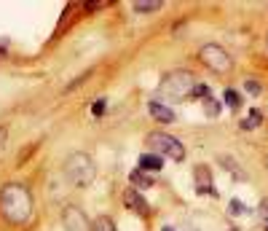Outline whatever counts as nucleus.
Masks as SVG:
<instances>
[{
	"label": "nucleus",
	"mask_w": 268,
	"mask_h": 231,
	"mask_svg": "<svg viewBox=\"0 0 268 231\" xmlns=\"http://www.w3.org/2000/svg\"><path fill=\"white\" fill-rule=\"evenodd\" d=\"M0 215H3L14 226H22V223L30 220L33 215V196H30L27 186H19V183H9L3 191H0Z\"/></svg>",
	"instance_id": "f257e3e1"
},
{
	"label": "nucleus",
	"mask_w": 268,
	"mask_h": 231,
	"mask_svg": "<svg viewBox=\"0 0 268 231\" xmlns=\"http://www.w3.org/2000/svg\"><path fill=\"white\" fill-rule=\"evenodd\" d=\"M62 172H65V180L70 183V186L75 188H86L91 186L94 178H97V164H94L91 156H86V153H70L65 167H62Z\"/></svg>",
	"instance_id": "f03ea898"
},
{
	"label": "nucleus",
	"mask_w": 268,
	"mask_h": 231,
	"mask_svg": "<svg viewBox=\"0 0 268 231\" xmlns=\"http://www.w3.org/2000/svg\"><path fill=\"white\" fill-rule=\"evenodd\" d=\"M148 148H151V153H156V156H169L172 161H183L185 159L183 143H180L177 137H172V135H164V132L148 135Z\"/></svg>",
	"instance_id": "7ed1b4c3"
},
{
	"label": "nucleus",
	"mask_w": 268,
	"mask_h": 231,
	"mask_svg": "<svg viewBox=\"0 0 268 231\" xmlns=\"http://www.w3.org/2000/svg\"><path fill=\"white\" fill-rule=\"evenodd\" d=\"M193 86H196V78L188 70H172L167 78H164V83H161V89L167 91L169 97H175V99L191 97L193 94Z\"/></svg>",
	"instance_id": "20e7f679"
},
{
	"label": "nucleus",
	"mask_w": 268,
	"mask_h": 231,
	"mask_svg": "<svg viewBox=\"0 0 268 231\" xmlns=\"http://www.w3.org/2000/svg\"><path fill=\"white\" fill-rule=\"evenodd\" d=\"M199 59L209 67V70H215V73H228V70H231V54H228L223 46H217V43L201 46Z\"/></svg>",
	"instance_id": "39448f33"
},
{
	"label": "nucleus",
	"mask_w": 268,
	"mask_h": 231,
	"mask_svg": "<svg viewBox=\"0 0 268 231\" xmlns=\"http://www.w3.org/2000/svg\"><path fill=\"white\" fill-rule=\"evenodd\" d=\"M62 223H65L67 231H91L89 223H86V215L78 210V207H65V212H62Z\"/></svg>",
	"instance_id": "423d86ee"
},
{
	"label": "nucleus",
	"mask_w": 268,
	"mask_h": 231,
	"mask_svg": "<svg viewBox=\"0 0 268 231\" xmlns=\"http://www.w3.org/2000/svg\"><path fill=\"white\" fill-rule=\"evenodd\" d=\"M123 202L129 210H134L137 215H148V202L143 199V194H140L137 188H126L123 191Z\"/></svg>",
	"instance_id": "0eeeda50"
},
{
	"label": "nucleus",
	"mask_w": 268,
	"mask_h": 231,
	"mask_svg": "<svg viewBox=\"0 0 268 231\" xmlns=\"http://www.w3.org/2000/svg\"><path fill=\"white\" fill-rule=\"evenodd\" d=\"M148 113H151L156 121H161V124H169V121H175V113H172V107H167L164 102H159V99H151V102H148Z\"/></svg>",
	"instance_id": "6e6552de"
},
{
	"label": "nucleus",
	"mask_w": 268,
	"mask_h": 231,
	"mask_svg": "<svg viewBox=\"0 0 268 231\" xmlns=\"http://www.w3.org/2000/svg\"><path fill=\"white\" fill-rule=\"evenodd\" d=\"M161 167H164V159L156 156V153H143V156H140V169H143V172H148V175L159 172Z\"/></svg>",
	"instance_id": "1a4fd4ad"
},
{
	"label": "nucleus",
	"mask_w": 268,
	"mask_h": 231,
	"mask_svg": "<svg viewBox=\"0 0 268 231\" xmlns=\"http://www.w3.org/2000/svg\"><path fill=\"white\" fill-rule=\"evenodd\" d=\"M196 180H199V194L217 196V191L209 186V169L207 167H196Z\"/></svg>",
	"instance_id": "9d476101"
},
{
	"label": "nucleus",
	"mask_w": 268,
	"mask_h": 231,
	"mask_svg": "<svg viewBox=\"0 0 268 231\" xmlns=\"http://www.w3.org/2000/svg\"><path fill=\"white\" fill-rule=\"evenodd\" d=\"M129 180L134 183V186H151V183H153V178H151L148 172H143V169H134Z\"/></svg>",
	"instance_id": "9b49d317"
},
{
	"label": "nucleus",
	"mask_w": 268,
	"mask_h": 231,
	"mask_svg": "<svg viewBox=\"0 0 268 231\" xmlns=\"http://www.w3.org/2000/svg\"><path fill=\"white\" fill-rule=\"evenodd\" d=\"M260 121H263V116H260L257 110H252L247 119L241 121V129H255V127H260Z\"/></svg>",
	"instance_id": "f8f14e48"
},
{
	"label": "nucleus",
	"mask_w": 268,
	"mask_h": 231,
	"mask_svg": "<svg viewBox=\"0 0 268 231\" xmlns=\"http://www.w3.org/2000/svg\"><path fill=\"white\" fill-rule=\"evenodd\" d=\"M91 231H118V228H115V223L110 218H97V220H94V226H91Z\"/></svg>",
	"instance_id": "ddd939ff"
},
{
	"label": "nucleus",
	"mask_w": 268,
	"mask_h": 231,
	"mask_svg": "<svg viewBox=\"0 0 268 231\" xmlns=\"http://www.w3.org/2000/svg\"><path fill=\"white\" fill-rule=\"evenodd\" d=\"M225 102H228V107L239 110V107H241V94H239V91H233V89H228L225 91Z\"/></svg>",
	"instance_id": "4468645a"
},
{
	"label": "nucleus",
	"mask_w": 268,
	"mask_h": 231,
	"mask_svg": "<svg viewBox=\"0 0 268 231\" xmlns=\"http://www.w3.org/2000/svg\"><path fill=\"white\" fill-rule=\"evenodd\" d=\"M161 3H134V11L137 14H151V11H159Z\"/></svg>",
	"instance_id": "2eb2a0df"
},
{
	"label": "nucleus",
	"mask_w": 268,
	"mask_h": 231,
	"mask_svg": "<svg viewBox=\"0 0 268 231\" xmlns=\"http://www.w3.org/2000/svg\"><path fill=\"white\" fill-rule=\"evenodd\" d=\"M204 110H207V116H217L220 113V102L217 99H207V102H204Z\"/></svg>",
	"instance_id": "dca6fc26"
},
{
	"label": "nucleus",
	"mask_w": 268,
	"mask_h": 231,
	"mask_svg": "<svg viewBox=\"0 0 268 231\" xmlns=\"http://www.w3.org/2000/svg\"><path fill=\"white\" fill-rule=\"evenodd\" d=\"M228 210H231V215H244V212H247V207H244L239 199H233V202L228 204Z\"/></svg>",
	"instance_id": "f3484780"
},
{
	"label": "nucleus",
	"mask_w": 268,
	"mask_h": 231,
	"mask_svg": "<svg viewBox=\"0 0 268 231\" xmlns=\"http://www.w3.org/2000/svg\"><path fill=\"white\" fill-rule=\"evenodd\" d=\"M244 89H247L249 94H263V86H260L257 81H244Z\"/></svg>",
	"instance_id": "a211bd4d"
},
{
	"label": "nucleus",
	"mask_w": 268,
	"mask_h": 231,
	"mask_svg": "<svg viewBox=\"0 0 268 231\" xmlns=\"http://www.w3.org/2000/svg\"><path fill=\"white\" fill-rule=\"evenodd\" d=\"M105 107H107L105 99H97V102L91 105V113H94V116H102V113H105Z\"/></svg>",
	"instance_id": "6ab92c4d"
},
{
	"label": "nucleus",
	"mask_w": 268,
	"mask_h": 231,
	"mask_svg": "<svg viewBox=\"0 0 268 231\" xmlns=\"http://www.w3.org/2000/svg\"><path fill=\"white\" fill-rule=\"evenodd\" d=\"M207 94H209V89L204 86V83H196L193 86V97H207Z\"/></svg>",
	"instance_id": "aec40b11"
},
{
	"label": "nucleus",
	"mask_w": 268,
	"mask_h": 231,
	"mask_svg": "<svg viewBox=\"0 0 268 231\" xmlns=\"http://www.w3.org/2000/svg\"><path fill=\"white\" fill-rule=\"evenodd\" d=\"M6 140H9V132H6V127H0V151H3Z\"/></svg>",
	"instance_id": "412c9836"
},
{
	"label": "nucleus",
	"mask_w": 268,
	"mask_h": 231,
	"mask_svg": "<svg viewBox=\"0 0 268 231\" xmlns=\"http://www.w3.org/2000/svg\"><path fill=\"white\" fill-rule=\"evenodd\" d=\"M164 231H172V228H169V226H167V228H164Z\"/></svg>",
	"instance_id": "4be33fe9"
}]
</instances>
